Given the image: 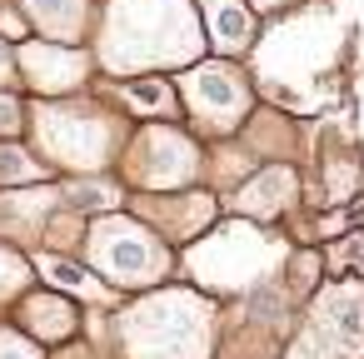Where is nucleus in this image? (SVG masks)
Here are the masks:
<instances>
[{"label": "nucleus", "instance_id": "obj_1", "mask_svg": "<svg viewBox=\"0 0 364 359\" xmlns=\"http://www.w3.org/2000/svg\"><path fill=\"white\" fill-rule=\"evenodd\" d=\"M100 245V259L110 264V274H145L155 264V240L140 235V230H125V225H105L95 235Z\"/></svg>", "mask_w": 364, "mask_h": 359}, {"label": "nucleus", "instance_id": "obj_7", "mask_svg": "<svg viewBox=\"0 0 364 359\" xmlns=\"http://www.w3.org/2000/svg\"><path fill=\"white\" fill-rule=\"evenodd\" d=\"M0 75H6V45H0Z\"/></svg>", "mask_w": 364, "mask_h": 359}, {"label": "nucleus", "instance_id": "obj_6", "mask_svg": "<svg viewBox=\"0 0 364 359\" xmlns=\"http://www.w3.org/2000/svg\"><path fill=\"white\" fill-rule=\"evenodd\" d=\"M0 359H36L21 339H0Z\"/></svg>", "mask_w": 364, "mask_h": 359}, {"label": "nucleus", "instance_id": "obj_5", "mask_svg": "<svg viewBox=\"0 0 364 359\" xmlns=\"http://www.w3.org/2000/svg\"><path fill=\"white\" fill-rule=\"evenodd\" d=\"M130 100H135L140 110H155V105L170 100V85H160V80H135V85H130Z\"/></svg>", "mask_w": 364, "mask_h": 359}, {"label": "nucleus", "instance_id": "obj_3", "mask_svg": "<svg viewBox=\"0 0 364 359\" xmlns=\"http://www.w3.org/2000/svg\"><path fill=\"white\" fill-rule=\"evenodd\" d=\"M190 95H195V110H220V105L240 110L245 105V90H240V80L230 70H200L190 80Z\"/></svg>", "mask_w": 364, "mask_h": 359}, {"label": "nucleus", "instance_id": "obj_2", "mask_svg": "<svg viewBox=\"0 0 364 359\" xmlns=\"http://www.w3.org/2000/svg\"><path fill=\"white\" fill-rule=\"evenodd\" d=\"M210 31L220 50H240L255 36V16L240 6V0H210Z\"/></svg>", "mask_w": 364, "mask_h": 359}, {"label": "nucleus", "instance_id": "obj_4", "mask_svg": "<svg viewBox=\"0 0 364 359\" xmlns=\"http://www.w3.org/2000/svg\"><path fill=\"white\" fill-rule=\"evenodd\" d=\"M41 269H46V279H55L60 289H85L90 279L75 269V264H65V259H41Z\"/></svg>", "mask_w": 364, "mask_h": 359}]
</instances>
